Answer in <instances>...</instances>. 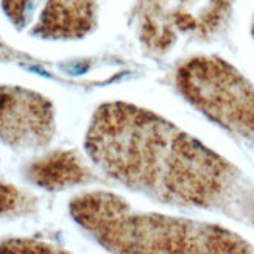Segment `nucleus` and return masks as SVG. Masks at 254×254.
Wrapping results in <instances>:
<instances>
[{"instance_id":"nucleus-1","label":"nucleus","mask_w":254,"mask_h":254,"mask_svg":"<svg viewBox=\"0 0 254 254\" xmlns=\"http://www.w3.org/2000/svg\"><path fill=\"white\" fill-rule=\"evenodd\" d=\"M86 151L109 178L154 200L217 207L239 187L236 165L169 120L124 102L97 109Z\"/></svg>"},{"instance_id":"nucleus-2","label":"nucleus","mask_w":254,"mask_h":254,"mask_svg":"<svg viewBox=\"0 0 254 254\" xmlns=\"http://www.w3.org/2000/svg\"><path fill=\"white\" fill-rule=\"evenodd\" d=\"M70 215L113 253L195 254L253 253L251 244L222 226L180 217L134 211L124 198L95 190L75 196Z\"/></svg>"},{"instance_id":"nucleus-3","label":"nucleus","mask_w":254,"mask_h":254,"mask_svg":"<svg viewBox=\"0 0 254 254\" xmlns=\"http://www.w3.org/2000/svg\"><path fill=\"white\" fill-rule=\"evenodd\" d=\"M176 87L209 120L254 142V86L229 63L195 57L176 70Z\"/></svg>"},{"instance_id":"nucleus-4","label":"nucleus","mask_w":254,"mask_h":254,"mask_svg":"<svg viewBox=\"0 0 254 254\" xmlns=\"http://www.w3.org/2000/svg\"><path fill=\"white\" fill-rule=\"evenodd\" d=\"M234 0H139V36L150 52H169L181 36L207 39L225 27Z\"/></svg>"},{"instance_id":"nucleus-5","label":"nucleus","mask_w":254,"mask_h":254,"mask_svg":"<svg viewBox=\"0 0 254 254\" xmlns=\"http://www.w3.org/2000/svg\"><path fill=\"white\" fill-rule=\"evenodd\" d=\"M14 27L44 39H76L95 24V0H3Z\"/></svg>"},{"instance_id":"nucleus-6","label":"nucleus","mask_w":254,"mask_h":254,"mask_svg":"<svg viewBox=\"0 0 254 254\" xmlns=\"http://www.w3.org/2000/svg\"><path fill=\"white\" fill-rule=\"evenodd\" d=\"M55 108L20 86H0V139L14 150H38L53 139Z\"/></svg>"},{"instance_id":"nucleus-7","label":"nucleus","mask_w":254,"mask_h":254,"mask_svg":"<svg viewBox=\"0 0 254 254\" xmlns=\"http://www.w3.org/2000/svg\"><path fill=\"white\" fill-rule=\"evenodd\" d=\"M27 176L31 183L47 190H63L94 180L78 153L70 150L53 151L35 161L28 167Z\"/></svg>"},{"instance_id":"nucleus-8","label":"nucleus","mask_w":254,"mask_h":254,"mask_svg":"<svg viewBox=\"0 0 254 254\" xmlns=\"http://www.w3.org/2000/svg\"><path fill=\"white\" fill-rule=\"evenodd\" d=\"M28 209V196L13 184L0 183V217L16 215Z\"/></svg>"},{"instance_id":"nucleus-9","label":"nucleus","mask_w":254,"mask_h":254,"mask_svg":"<svg viewBox=\"0 0 254 254\" xmlns=\"http://www.w3.org/2000/svg\"><path fill=\"white\" fill-rule=\"evenodd\" d=\"M3 251L5 253H55L57 250H53V247L41 244V242H36V240L13 239L0 245V253H3Z\"/></svg>"},{"instance_id":"nucleus-10","label":"nucleus","mask_w":254,"mask_h":254,"mask_svg":"<svg viewBox=\"0 0 254 254\" xmlns=\"http://www.w3.org/2000/svg\"><path fill=\"white\" fill-rule=\"evenodd\" d=\"M253 36H254V22H253Z\"/></svg>"}]
</instances>
